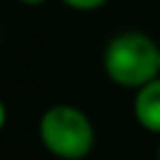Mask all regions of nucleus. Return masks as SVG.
<instances>
[{
	"label": "nucleus",
	"mask_w": 160,
	"mask_h": 160,
	"mask_svg": "<svg viewBox=\"0 0 160 160\" xmlns=\"http://www.w3.org/2000/svg\"><path fill=\"white\" fill-rule=\"evenodd\" d=\"M64 5L73 7V10H80V12H92V10H99L104 7L108 0H61Z\"/></svg>",
	"instance_id": "4"
},
{
	"label": "nucleus",
	"mask_w": 160,
	"mask_h": 160,
	"mask_svg": "<svg viewBox=\"0 0 160 160\" xmlns=\"http://www.w3.org/2000/svg\"><path fill=\"white\" fill-rule=\"evenodd\" d=\"M134 115L144 130L160 134V75L137 90Z\"/></svg>",
	"instance_id": "3"
},
{
	"label": "nucleus",
	"mask_w": 160,
	"mask_h": 160,
	"mask_svg": "<svg viewBox=\"0 0 160 160\" xmlns=\"http://www.w3.org/2000/svg\"><path fill=\"white\" fill-rule=\"evenodd\" d=\"M19 2H24V5H42L45 0H19Z\"/></svg>",
	"instance_id": "5"
},
{
	"label": "nucleus",
	"mask_w": 160,
	"mask_h": 160,
	"mask_svg": "<svg viewBox=\"0 0 160 160\" xmlns=\"http://www.w3.org/2000/svg\"><path fill=\"white\" fill-rule=\"evenodd\" d=\"M40 139L57 158L80 160L94 146V127L80 108L57 104L50 106L40 118Z\"/></svg>",
	"instance_id": "2"
},
{
	"label": "nucleus",
	"mask_w": 160,
	"mask_h": 160,
	"mask_svg": "<svg viewBox=\"0 0 160 160\" xmlns=\"http://www.w3.org/2000/svg\"><path fill=\"white\" fill-rule=\"evenodd\" d=\"M104 71L120 87H144L160 75V47L141 31H122L104 50Z\"/></svg>",
	"instance_id": "1"
},
{
	"label": "nucleus",
	"mask_w": 160,
	"mask_h": 160,
	"mask_svg": "<svg viewBox=\"0 0 160 160\" xmlns=\"http://www.w3.org/2000/svg\"><path fill=\"white\" fill-rule=\"evenodd\" d=\"M158 160H160V151H158Z\"/></svg>",
	"instance_id": "6"
}]
</instances>
